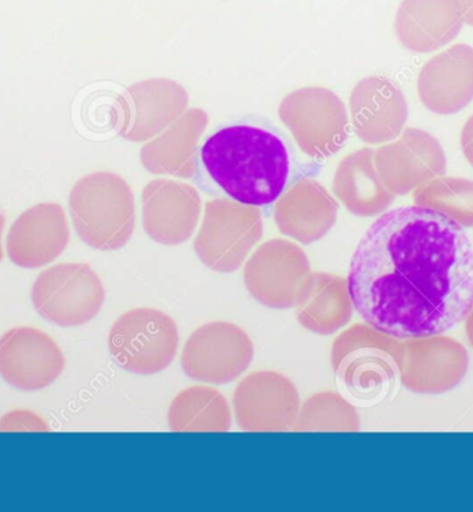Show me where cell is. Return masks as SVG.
<instances>
[{
	"label": "cell",
	"mask_w": 473,
	"mask_h": 512,
	"mask_svg": "<svg viewBox=\"0 0 473 512\" xmlns=\"http://www.w3.org/2000/svg\"><path fill=\"white\" fill-rule=\"evenodd\" d=\"M348 286L368 326L396 340L451 330L473 308V248L435 209L386 212L357 245Z\"/></svg>",
	"instance_id": "obj_1"
},
{
	"label": "cell",
	"mask_w": 473,
	"mask_h": 512,
	"mask_svg": "<svg viewBox=\"0 0 473 512\" xmlns=\"http://www.w3.org/2000/svg\"><path fill=\"white\" fill-rule=\"evenodd\" d=\"M202 189L247 207H270L301 178L294 144L272 122L244 117L219 125L197 149Z\"/></svg>",
	"instance_id": "obj_2"
},
{
	"label": "cell",
	"mask_w": 473,
	"mask_h": 512,
	"mask_svg": "<svg viewBox=\"0 0 473 512\" xmlns=\"http://www.w3.org/2000/svg\"><path fill=\"white\" fill-rule=\"evenodd\" d=\"M403 342L366 324H356L339 335L332 346L331 363L342 391L359 403L379 402L400 378Z\"/></svg>",
	"instance_id": "obj_3"
},
{
	"label": "cell",
	"mask_w": 473,
	"mask_h": 512,
	"mask_svg": "<svg viewBox=\"0 0 473 512\" xmlns=\"http://www.w3.org/2000/svg\"><path fill=\"white\" fill-rule=\"evenodd\" d=\"M72 225L79 239L100 251L124 247L135 229V205L128 185L111 173H92L72 187Z\"/></svg>",
	"instance_id": "obj_4"
},
{
	"label": "cell",
	"mask_w": 473,
	"mask_h": 512,
	"mask_svg": "<svg viewBox=\"0 0 473 512\" xmlns=\"http://www.w3.org/2000/svg\"><path fill=\"white\" fill-rule=\"evenodd\" d=\"M108 346L122 369L139 376H153L168 369L175 359L179 348L178 327L161 310H129L111 328Z\"/></svg>",
	"instance_id": "obj_5"
},
{
	"label": "cell",
	"mask_w": 473,
	"mask_h": 512,
	"mask_svg": "<svg viewBox=\"0 0 473 512\" xmlns=\"http://www.w3.org/2000/svg\"><path fill=\"white\" fill-rule=\"evenodd\" d=\"M106 299L103 283L85 263H59L43 270L32 287L39 315L60 327H77L99 315Z\"/></svg>",
	"instance_id": "obj_6"
},
{
	"label": "cell",
	"mask_w": 473,
	"mask_h": 512,
	"mask_svg": "<svg viewBox=\"0 0 473 512\" xmlns=\"http://www.w3.org/2000/svg\"><path fill=\"white\" fill-rule=\"evenodd\" d=\"M261 237L262 219L258 209L218 200L207 205L194 247L209 269L230 273L243 265Z\"/></svg>",
	"instance_id": "obj_7"
},
{
	"label": "cell",
	"mask_w": 473,
	"mask_h": 512,
	"mask_svg": "<svg viewBox=\"0 0 473 512\" xmlns=\"http://www.w3.org/2000/svg\"><path fill=\"white\" fill-rule=\"evenodd\" d=\"M254 359V344L243 328L213 322L194 331L184 345L182 367L191 380L223 385L243 376Z\"/></svg>",
	"instance_id": "obj_8"
},
{
	"label": "cell",
	"mask_w": 473,
	"mask_h": 512,
	"mask_svg": "<svg viewBox=\"0 0 473 512\" xmlns=\"http://www.w3.org/2000/svg\"><path fill=\"white\" fill-rule=\"evenodd\" d=\"M299 410L294 382L277 371H255L234 392L237 424L245 432L291 431Z\"/></svg>",
	"instance_id": "obj_9"
},
{
	"label": "cell",
	"mask_w": 473,
	"mask_h": 512,
	"mask_svg": "<svg viewBox=\"0 0 473 512\" xmlns=\"http://www.w3.org/2000/svg\"><path fill=\"white\" fill-rule=\"evenodd\" d=\"M375 168L386 189L397 196L414 191L447 169L442 144L431 133L407 128L399 139L374 155Z\"/></svg>",
	"instance_id": "obj_10"
},
{
	"label": "cell",
	"mask_w": 473,
	"mask_h": 512,
	"mask_svg": "<svg viewBox=\"0 0 473 512\" xmlns=\"http://www.w3.org/2000/svg\"><path fill=\"white\" fill-rule=\"evenodd\" d=\"M309 273V261L301 248L288 241L273 240L249 259L244 270L245 287L267 308L290 309Z\"/></svg>",
	"instance_id": "obj_11"
},
{
	"label": "cell",
	"mask_w": 473,
	"mask_h": 512,
	"mask_svg": "<svg viewBox=\"0 0 473 512\" xmlns=\"http://www.w3.org/2000/svg\"><path fill=\"white\" fill-rule=\"evenodd\" d=\"M468 367L467 349L453 338L439 334L403 342L400 381L410 391H450L464 380Z\"/></svg>",
	"instance_id": "obj_12"
},
{
	"label": "cell",
	"mask_w": 473,
	"mask_h": 512,
	"mask_svg": "<svg viewBox=\"0 0 473 512\" xmlns=\"http://www.w3.org/2000/svg\"><path fill=\"white\" fill-rule=\"evenodd\" d=\"M66 367L63 352L41 330L17 327L0 338V376L21 391L52 385Z\"/></svg>",
	"instance_id": "obj_13"
},
{
	"label": "cell",
	"mask_w": 473,
	"mask_h": 512,
	"mask_svg": "<svg viewBox=\"0 0 473 512\" xmlns=\"http://www.w3.org/2000/svg\"><path fill=\"white\" fill-rule=\"evenodd\" d=\"M70 241V225L60 204L42 203L23 212L7 233L6 251L14 265L38 269L56 261Z\"/></svg>",
	"instance_id": "obj_14"
},
{
	"label": "cell",
	"mask_w": 473,
	"mask_h": 512,
	"mask_svg": "<svg viewBox=\"0 0 473 512\" xmlns=\"http://www.w3.org/2000/svg\"><path fill=\"white\" fill-rule=\"evenodd\" d=\"M418 96L432 113H460L473 100V48L454 45L436 54L418 75Z\"/></svg>",
	"instance_id": "obj_15"
},
{
	"label": "cell",
	"mask_w": 473,
	"mask_h": 512,
	"mask_svg": "<svg viewBox=\"0 0 473 512\" xmlns=\"http://www.w3.org/2000/svg\"><path fill=\"white\" fill-rule=\"evenodd\" d=\"M357 135L364 142L379 144L397 139L404 131L408 104L391 79L373 77L361 81L352 96Z\"/></svg>",
	"instance_id": "obj_16"
},
{
	"label": "cell",
	"mask_w": 473,
	"mask_h": 512,
	"mask_svg": "<svg viewBox=\"0 0 473 512\" xmlns=\"http://www.w3.org/2000/svg\"><path fill=\"white\" fill-rule=\"evenodd\" d=\"M462 25L464 18L457 0H403L395 30L404 48L431 53L453 42Z\"/></svg>",
	"instance_id": "obj_17"
},
{
	"label": "cell",
	"mask_w": 473,
	"mask_h": 512,
	"mask_svg": "<svg viewBox=\"0 0 473 512\" xmlns=\"http://www.w3.org/2000/svg\"><path fill=\"white\" fill-rule=\"evenodd\" d=\"M301 326L314 334L337 333L352 320L353 306L348 280L334 274H309L294 304Z\"/></svg>",
	"instance_id": "obj_18"
},
{
	"label": "cell",
	"mask_w": 473,
	"mask_h": 512,
	"mask_svg": "<svg viewBox=\"0 0 473 512\" xmlns=\"http://www.w3.org/2000/svg\"><path fill=\"white\" fill-rule=\"evenodd\" d=\"M338 204L317 183H301L276 207L278 229L299 243L312 244L337 222Z\"/></svg>",
	"instance_id": "obj_19"
},
{
	"label": "cell",
	"mask_w": 473,
	"mask_h": 512,
	"mask_svg": "<svg viewBox=\"0 0 473 512\" xmlns=\"http://www.w3.org/2000/svg\"><path fill=\"white\" fill-rule=\"evenodd\" d=\"M335 193L352 214H382L395 200L375 168L373 150H360L342 162L335 178Z\"/></svg>",
	"instance_id": "obj_20"
},
{
	"label": "cell",
	"mask_w": 473,
	"mask_h": 512,
	"mask_svg": "<svg viewBox=\"0 0 473 512\" xmlns=\"http://www.w3.org/2000/svg\"><path fill=\"white\" fill-rule=\"evenodd\" d=\"M200 216V201L193 194H146L143 221L158 243L180 244L193 233Z\"/></svg>",
	"instance_id": "obj_21"
},
{
	"label": "cell",
	"mask_w": 473,
	"mask_h": 512,
	"mask_svg": "<svg viewBox=\"0 0 473 512\" xmlns=\"http://www.w3.org/2000/svg\"><path fill=\"white\" fill-rule=\"evenodd\" d=\"M169 428L173 432H227L231 428L229 403L216 389H184L169 409Z\"/></svg>",
	"instance_id": "obj_22"
},
{
	"label": "cell",
	"mask_w": 473,
	"mask_h": 512,
	"mask_svg": "<svg viewBox=\"0 0 473 512\" xmlns=\"http://www.w3.org/2000/svg\"><path fill=\"white\" fill-rule=\"evenodd\" d=\"M414 203L435 209L461 227H473V180L438 176L414 190Z\"/></svg>",
	"instance_id": "obj_23"
},
{
	"label": "cell",
	"mask_w": 473,
	"mask_h": 512,
	"mask_svg": "<svg viewBox=\"0 0 473 512\" xmlns=\"http://www.w3.org/2000/svg\"><path fill=\"white\" fill-rule=\"evenodd\" d=\"M295 432H359L360 418L348 400L334 392H320L299 410Z\"/></svg>",
	"instance_id": "obj_24"
},
{
	"label": "cell",
	"mask_w": 473,
	"mask_h": 512,
	"mask_svg": "<svg viewBox=\"0 0 473 512\" xmlns=\"http://www.w3.org/2000/svg\"><path fill=\"white\" fill-rule=\"evenodd\" d=\"M48 432L49 427L38 414L28 410H16L0 420V432Z\"/></svg>",
	"instance_id": "obj_25"
},
{
	"label": "cell",
	"mask_w": 473,
	"mask_h": 512,
	"mask_svg": "<svg viewBox=\"0 0 473 512\" xmlns=\"http://www.w3.org/2000/svg\"><path fill=\"white\" fill-rule=\"evenodd\" d=\"M462 153L473 167V115L464 125L461 132Z\"/></svg>",
	"instance_id": "obj_26"
},
{
	"label": "cell",
	"mask_w": 473,
	"mask_h": 512,
	"mask_svg": "<svg viewBox=\"0 0 473 512\" xmlns=\"http://www.w3.org/2000/svg\"><path fill=\"white\" fill-rule=\"evenodd\" d=\"M457 2L460 5L464 23L473 27V0H457Z\"/></svg>",
	"instance_id": "obj_27"
},
{
	"label": "cell",
	"mask_w": 473,
	"mask_h": 512,
	"mask_svg": "<svg viewBox=\"0 0 473 512\" xmlns=\"http://www.w3.org/2000/svg\"><path fill=\"white\" fill-rule=\"evenodd\" d=\"M465 330H467V337L471 345L473 346V308L468 313L467 323H465Z\"/></svg>",
	"instance_id": "obj_28"
},
{
	"label": "cell",
	"mask_w": 473,
	"mask_h": 512,
	"mask_svg": "<svg viewBox=\"0 0 473 512\" xmlns=\"http://www.w3.org/2000/svg\"><path fill=\"white\" fill-rule=\"evenodd\" d=\"M3 230H5V218H3L2 211H0V262L3 259Z\"/></svg>",
	"instance_id": "obj_29"
}]
</instances>
